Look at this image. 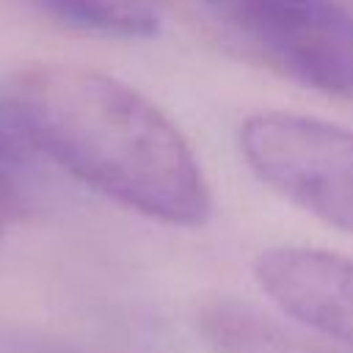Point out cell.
<instances>
[{"label": "cell", "mask_w": 353, "mask_h": 353, "mask_svg": "<svg viewBox=\"0 0 353 353\" xmlns=\"http://www.w3.org/2000/svg\"><path fill=\"white\" fill-rule=\"evenodd\" d=\"M19 138L97 193L152 221L196 229L210 182L179 127L141 91L99 69L36 63L8 91Z\"/></svg>", "instance_id": "obj_1"}, {"label": "cell", "mask_w": 353, "mask_h": 353, "mask_svg": "<svg viewBox=\"0 0 353 353\" xmlns=\"http://www.w3.org/2000/svg\"><path fill=\"white\" fill-rule=\"evenodd\" d=\"M237 146L259 182L353 234V130L306 113L259 110L243 119Z\"/></svg>", "instance_id": "obj_2"}, {"label": "cell", "mask_w": 353, "mask_h": 353, "mask_svg": "<svg viewBox=\"0 0 353 353\" xmlns=\"http://www.w3.org/2000/svg\"><path fill=\"white\" fill-rule=\"evenodd\" d=\"M281 74L353 97V11L336 0H256L234 25Z\"/></svg>", "instance_id": "obj_3"}, {"label": "cell", "mask_w": 353, "mask_h": 353, "mask_svg": "<svg viewBox=\"0 0 353 353\" xmlns=\"http://www.w3.org/2000/svg\"><path fill=\"white\" fill-rule=\"evenodd\" d=\"M251 273L281 314L353 347V259L309 245H270L254 256Z\"/></svg>", "instance_id": "obj_4"}, {"label": "cell", "mask_w": 353, "mask_h": 353, "mask_svg": "<svg viewBox=\"0 0 353 353\" xmlns=\"http://www.w3.org/2000/svg\"><path fill=\"white\" fill-rule=\"evenodd\" d=\"M50 19L113 39H146L160 30V0H28Z\"/></svg>", "instance_id": "obj_5"}, {"label": "cell", "mask_w": 353, "mask_h": 353, "mask_svg": "<svg viewBox=\"0 0 353 353\" xmlns=\"http://www.w3.org/2000/svg\"><path fill=\"white\" fill-rule=\"evenodd\" d=\"M19 204H22L19 190L14 188V182L8 179V174L3 171V163H0V232L17 218Z\"/></svg>", "instance_id": "obj_6"}, {"label": "cell", "mask_w": 353, "mask_h": 353, "mask_svg": "<svg viewBox=\"0 0 353 353\" xmlns=\"http://www.w3.org/2000/svg\"><path fill=\"white\" fill-rule=\"evenodd\" d=\"M0 353H77L61 342H44V339H11L0 342Z\"/></svg>", "instance_id": "obj_7"}, {"label": "cell", "mask_w": 353, "mask_h": 353, "mask_svg": "<svg viewBox=\"0 0 353 353\" xmlns=\"http://www.w3.org/2000/svg\"><path fill=\"white\" fill-rule=\"evenodd\" d=\"M22 149H25V141L17 135V130L11 124L0 121V163L11 165V163L22 160Z\"/></svg>", "instance_id": "obj_8"}, {"label": "cell", "mask_w": 353, "mask_h": 353, "mask_svg": "<svg viewBox=\"0 0 353 353\" xmlns=\"http://www.w3.org/2000/svg\"><path fill=\"white\" fill-rule=\"evenodd\" d=\"M201 3H204L210 11H215L218 17H223V19L234 28V25H237V19H240V17H243V14H245L256 0H201Z\"/></svg>", "instance_id": "obj_9"}]
</instances>
